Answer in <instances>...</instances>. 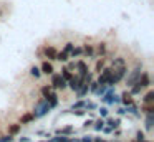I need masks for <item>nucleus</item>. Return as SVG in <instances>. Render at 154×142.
I'll return each mask as SVG.
<instances>
[{
    "label": "nucleus",
    "mask_w": 154,
    "mask_h": 142,
    "mask_svg": "<svg viewBox=\"0 0 154 142\" xmlns=\"http://www.w3.org/2000/svg\"><path fill=\"white\" fill-rule=\"evenodd\" d=\"M75 71L78 73L76 76L85 78V76L90 73V68H88V65H86V61H85V59H78V61H76V66H75Z\"/></svg>",
    "instance_id": "39448f33"
},
{
    "label": "nucleus",
    "mask_w": 154,
    "mask_h": 142,
    "mask_svg": "<svg viewBox=\"0 0 154 142\" xmlns=\"http://www.w3.org/2000/svg\"><path fill=\"white\" fill-rule=\"evenodd\" d=\"M42 53H43V56H45V58H48V61H51V63H53L55 59H57V53H58V50L55 48L53 45H47V46H43Z\"/></svg>",
    "instance_id": "20e7f679"
},
{
    "label": "nucleus",
    "mask_w": 154,
    "mask_h": 142,
    "mask_svg": "<svg viewBox=\"0 0 154 142\" xmlns=\"http://www.w3.org/2000/svg\"><path fill=\"white\" fill-rule=\"evenodd\" d=\"M30 74L33 76L35 79H38L42 76V71H40V68H38V66H32L30 68Z\"/></svg>",
    "instance_id": "cd10ccee"
},
{
    "label": "nucleus",
    "mask_w": 154,
    "mask_h": 142,
    "mask_svg": "<svg viewBox=\"0 0 154 142\" xmlns=\"http://www.w3.org/2000/svg\"><path fill=\"white\" fill-rule=\"evenodd\" d=\"M104 125H108V127H111L114 131V129H118L121 125V119L119 117H116V119H113V117H106L104 119Z\"/></svg>",
    "instance_id": "2eb2a0df"
},
{
    "label": "nucleus",
    "mask_w": 154,
    "mask_h": 142,
    "mask_svg": "<svg viewBox=\"0 0 154 142\" xmlns=\"http://www.w3.org/2000/svg\"><path fill=\"white\" fill-rule=\"evenodd\" d=\"M139 111L143 112L144 116L146 114H154V104H141Z\"/></svg>",
    "instance_id": "5701e85b"
},
{
    "label": "nucleus",
    "mask_w": 154,
    "mask_h": 142,
    "mask_svg": "<svg viewBox=\"0 0 154 142\" xmlns=\"http://www.w3.org/2000/svg\"><path fill=\"white\" fill-rule=\"evenodd\" d=\"M98 86H100V84H98L96 81H93L90 86H88V92H93V94H94V92H96V89H98Z\"/></svg>",
    "instance_id": "c9c22d12"
},
{
    "label": "nucleus",
    "mask_w": 154,
    "mask_h": 142,
    "mask_svg": "<svg viewBox=\"0 0 154 142\" xmlns=\"http://www.w3.org/2000/svg\"><path fill=\"white\" fill-rule=\"evenodd\" d=\"M47 99V102H48V106H50V109H55L58 106V94L55 92V89L51 91V94L48 96V98H45Z\"/></svg>",
    "instance_id": "dca6fc26"
},
{
    "label": "nucleus",
    "mask_w": 154,
    "mask_h": 142,
    "mask_svg": "<svg viewBox=\"0 0 154 142\" xmlns=\"http://www.w3.org/2000/svg\"><path fill=\"white\" fill-rule=\"evenodd\" d=\"M81 48H83V56L85 58H94V45L85 43V45H81Z\"/></svg>",
    "instance_id": "9b49d317"
},
{
    "label": "nucleus",
    "mask_w": 154,
    "mask_h": 142,
    "mask_svg": "<svg viewBox=\"0 0 154 142\" xmlns=\"http://www.w3.org/2000/svg\"><path fill=\"white\" fill-rule=\"evenodd\" d=\"M98 106L94 104V102H91V101H86L85 102V111H93V109H96Z\"/></svg>",
    "instance_id": "f704fd0d"
},
{
    "label": "nucleus",
    "mask_w": 154,
    "mask_h": 142,
    "mask_svg": "<svg viewBox=\"0 0 154 142\" xmlns=\"http://www.w3.org/2000/svg\"><path fill=\"white\" fill-rule=\"evenodd\" d=\"M68 142H81V140H80V139H71L70 137V140H68Z\"/></svg>",
    "instance_id": "49530a36"
},
{
    "label": "nucleus",
    "mask_w": 154,
    "mask_h": 142,
    "mask_svg": "<svg viewBox=\"0 0 154 142\" xmlns=\"http://www.w3.org/2000/svg\"><path fill=\"white\" fill-rule=\"evenodd\" d=\"M78 56H83V48H81V45H78V46H75L73 48V51L70 53V58H78Z\"/></svg>",
    "instance_id": "393cba45"
},
{
    "label": "nucleus",
    "mask_w": 154,
    "mask_h": 142,
    "mask_svg": "<svg viewBox=\"0 0 154 142\" xmlns=\"http://www.w3.org/2000/svg\"><path fill=\"white\" fill-rule=\"evenodd\" d=\"M123 66H128L126 59L123 56H116V58H111V68L116 69V68H123Z\"/></svg>",
    "instance_id": "ddd939ff"
},
{
    "label": "nucleus",
    "mask_w": 154,
    "mask_h": 142,
    "mask_svg": "<svg viewBox=\"0 0 154 142\" xmlns=\"http://www.w3.org/2000/svg\"><path fill=\"white\" fill-rule=\"evenodd\" d=\"M42 71V74H53L55 73V66L51 61H48V59H45V61H42V65L38 66Z\"/></svg>",
    "instance_id": "0eeeda50"
},
{
    "label": "nucleus",
    "mask_w": 154,
    "mask_h": 142,
    "mask_svg": "<svg viewBox=\"0 0 154 142\" xmlns=\"http://www.w3.org/2000/svg\"><path fill=\"white\" fill-rule=\"evenodd\" d=\"M48 112H50V106H48L47 99L42 98V99H38V101H37L35 109H33V112H32V114L35 116V119H40V117H43V116H47Z\"/></svg>",
    "instance_id": "f03ea898"
},
{
    "label": "nucleus",
    "mask_w": 154,
    "mask_h": 142,
    "mask_svg": "<svg viewBox=\"0 0 154 142\" xmlns=\"http://www.w3.org/2000/svg\"><path fill=\"white\" fill-rule=\"evenodd\" d=\"M75 127L73 125H66V127H60V129H57V132L55 134L57 135H66V137H70V135H73L75 134Z\"/></svg>",
    "instance_id": "f8f14e48"
},
{
    "label": "nucleus",
    "mask_w": 154,
    "mask_h": 142,
    "mask_svg": "<svg viewBox=\"0 0 154 142\" xmlns=\"http://www.w3.org/2000/svg\"><path fill=\"white\" fill-rule=\"evenodd\" d=\"M73 48H75V43L66 41V43H65V46H63V50H61V51H65V53H68V55H70V53L73 51Z\"/></svg>",
    "instance_id": "7c9ffc66"
},
{
    "label": "nucleus",
    "mask_w": 154,
    "mask_h": 142,
    "mask_svg": "<svg viewBox=\"0 0 154 142\" xmlns=\"http://www.w3.org/2000/svg\"><path fill=\"white\" fill-rule=\"evenodd\" d=\"M98 112H100V117H103V119H106L108 117V107L106 106H101V107H98Z\"/></svg>",
    "instance_id": "473e14b6"
},
{
    "label": "nucleus",
    "mask_w": 154,
    "mask_h": 142,
    "mask_svg": "<svg viewBox=\"0 0 154 142\" xmlns=\"http://www.w3.org/2000/svg\"><path fill=\"white\" fill-rule=\"evenodd\" d=\"M141 71H143V65H141V63H137L131 71H128L126 78H124V83H126L128 89H129L134 83H137V79H139V76H141Z\"/></svg>",
    "instance_id": "f257e3e1"
},
{
    "label": "nucleus",
    "mask_w": 154,
    "mask_h": 142,
    "mask_svg": "<svg viewBox=\"0 0 154 142\" xmlns=\"http://www.w3.org/2000/svg\"><path fill=\"white\" fill-rule=\"evenodd\" d=\"M68 59H70V55L65 51H58L57 53V59L55 61H61V63H68Z\"/></svg>",
    "instance_id": "a878e982"
},
{
    "label": "nucleus",
    "mask_w": 154,
    "mask_h": 142,
    "mask_svg": "<svg viewBox=\"0 0 154 142\" xmlns=\"http://www.w3.org/2000/svg\"><path fill=\"white\" fill-rule=\"evenodd\" d=\"M12 139H14V135L5 134V135H2V137H0V142H12Z\"/></svg>",
    "instance_id": "e433bc0d"
},
{
    "label": "nucleus",
    "mask_w": 154,
    "mask_h": 142,
    "mask_svg": "<svg viewBox=\"0 0 154 142\" xmlns=\"http://www.w3.org/2000/svg\"><path fill=\"white\" fill-rule=\"evenodd\" d=\"M71 114H75V116H85V114H86V111H85V109H73V111H71Z\"/></svg>",
    "instance_id": "4c0bfd02"
},
{
    "label": "nucleus",
    "mask_w": 154,
    "mask_h": 142,
    "mask_svg": "<svg viewBox=\"0 0 154 142\" xmlns=\"http://www.w3.org/2000/svg\"><path fill=\"white\" fill-rule=\"evenodd\" d=\"M22 132V124H18V122H14V124H8V127H7V134H10V135H18Z\"/></svg>",
    "instance_id": "4468645a"
},
{
    "label": "nucleus",
    "mask_w": 154,
    "mask_h": 142,
    "mask_svg": "<svg viewBox=\"0 0 154 142\" xmlns=\"http://www.w3.org/2000/svg\"><path fill=\"white\" fill-rule=\"evenodd\" d=\"M131 142H136V140H131Z\"/></svg>",
    "instance_id": "8fccbe9b"
},
{
    "label": "nucleus",
    "mask_w": 154,
    "mask_h": 142,
    "mask_svg": "<svg viewBox=\"0 0 154 142\" xmlns=\"http://www.w3.org/2000/svg\"><path fill=\"white\" fill-rule=\"evenodd\" d=\"M93 121H94V119H88V121H85V124H83V127H85V129H88V127H91V125H93Z\"/></svg>",
    "instance_id": "ea45409f"
},
{
    "label": "nucleus",
    "mask_w": 154,
    "mask_h": 142,
    "mask_svg": "<svg viewBox=\"0 0 154 142\" xmlns=\"http://www.w3.org/2000/svg\"><path fill=\"white\" fill-rule=\"evenodd\" d=\"M80 140H81V142H93V137H91V135H83Z\"/></svg>",
    "instance_id": "a19ab883"
},
{
    "label": "nucleus",
    "mask_w": 154,
    "mask_h": 142,
    "mask_svg": "<svg viewBox=\"0 0 154 142\" xmlns=\"http://www.w3.org/2000/svg\"><path fill=\"white\" fill-rule=\"evenodd\" d=\"M106 89H108V86H106V84H100V86H98V89H96V92H94V94H96L98 98H101V96H103L104 92H106Z\"/></svg>",
    "instance_id": "2f4dec72"
},
{
    "label": "nucleus",
    "mask_w": 154,
    "mask_h": 142,
    "mask_svg": "<svg viewBox=\"0 0 154 142\" xmlns=\"http://www.w3.org/2000/svg\"><path fill=\"white\" fill-rule=\"evenodd\" d=\"M104 66H106V59H104V56L103 58H96V65H94V71L93 73L100 74V73L104 69Z\"/></svg>",
    "instance_id": "6ab92c4d"
},
{
    "label": "nucleus",
    "mask_w": 154,
    "mask_h": 142,
    "mask_svg": "<svg viewBox=\"0 0 154 142\" xmlns=\"http://www.w3.org/2000/svg\"><path fill=\"white\" fill-rule=\"evenodd\" d=\"M50 86L53 89H61L63 91V89L68 88V83L61 78L60 73H53V74H50Z\"/></svg>",
    "instance_id": "7ed1b4c3"
},
{
    "label": "nucleus",
    "mask_w": 154,
    "mask_h": 142,
    "mask_svg": "<svg viewBox=\"0 0 154 142\" xmlns=\"http://www.w3.org/2000/svg\"><path fill=\"white\" fill-rule=\"evenodd\" d=\"M119 98H121V104H123L124 107H128V106L134 104V99H133L134 96H131V94H129V91H124L123 94L119 96Z\"/></svg>",
    "instance_id": "9d476101"
},
{
    "label": "nucleus",
    "mask_w": 154,
    "mask_h": 142,
    "mask_svg": "<svg viewBox=\"0 0 154 142\" xmlns=\"http://www.w3.org/2000/svg\"><path fill=\"white\" fill-rule=\"evenodd\" d=\"M35 121V116L32 114V112H23V114L20 116V121H18V124L25 125V124H30V122Z\"/></svg>",
    "instance_id": "f3484780"
},
{
    "label": "nucleus",
    "mask_w": 154,
    "mask_h": 142,
    "mask_svg": "<svg viewBox=\"0 0 154 142\" xmlns=\"http://www.w3.org/2000/svg\"><path fill=\"white\" fill-rule=\"evenodd\" d=\"M134 140H136V142H144V140H146V132L139 129V131L136 132V137H134Z\"/></svg>",
    "instance_id": "c756f323"
},
{
    "label": "nucleus",
    "mask_w": 154,
    "mask_h": 142,
    "mask_svg": "<svg viewBox=\"0 0 154 142\" xmlns=\"http://www.w3.org/2000/svg\"><path fill=\"white\" fill-rule=\"evenodd\" d=\"M60 74H61V78H63L66 83H68V81H70V79L75 76V74H73V71H70V69H68L66 66H63V68H61V73H60Z\"/></svg>",
    "instance_id": "412c9836"
},
{
    "label": "nucleus",
    "mask_w": 154,
    "mask_h": 142,
    "mask_svg": "<svg viewBox=\"0 0 154 142\" xmlns=\"http://www.w3.org/2000/svg\"><path fill=\"white\" fill-rule=\"evenodd\" d=\"M118 116H124V114H126V107H118Z\"/></svg>",
    "instance_id": "37998d69"
},
{
    "label": "nucleus",
    "mask_w": 154,
    "mask_h": 142,
    "mask_svg": "<svg viewBox=\"0 0 154 142\" xmlns=\"http://www.w3.org/2000/svg\"><path fill=\"white\" fill-rule=\"evenodd\" d=\"M85 99H78L76 102H73V106H71V109L70 111H73V109H85Z\"/></svg>",
    "instance_id": "c85d7f7f"
},
{
    "label": "nucleus",
    "mask_w": 154,
    "mask_h": 142,
    "mask_svg": "<svg viewBox=\"0 0 154 142\" xmlns=\"http://www.w3.org/2000/svg\"><path fill=\"white\" fill-rule=\"evenodd\" d=\"M103 142H106V140H103Z\"/></svg>",
    "instance_id": "3c124183"
},
{
    "label": "nucleus",
    "mask_w": 154,
    "mask_h": 142,
    "mask_svg": "<svg viewBox=\"0 0 154 142\" xmlns=\"http://www.w3.org/2000/svg\"><path fill=\"white\" fill-rule=\"evenodd\" d=\"M111 71H113L111 66H104V69L100 73V76H98V79H96L98 84H106L108 79H109V76H111Z\"/></svg>",
    "instance_id": "423d86ee"
},
{
    "label": "nucleus",
    "mask_w": 154,
    "mask_h": 142,
    "mask_svg": "<svg viewBox=\"0 0 154 142\" xmlns=\"http://www.w3.org/2000/svg\"><path fill=\"white\" fill-rule=\"evenodd\" d=\"M137 83H139L141 86H143V89H146V88H149L152 83H151V76H149V73L147 71H141V76H139V79H137Z\"/></svg>",
    "instance_id": "1a4fd4ad"
},
{
    "label": "nucleus",
    "mask_w": 154,
    "mask_h": 142,
    "mask_svg": "<svg viewBox=\"0 0 154 142\" xmlns=\"http://www.w3.org/2000/svg\"><path fill=\"white\" fill-rule=\"evenodd\" d=\"M51 140L53 142H68L70 137H66V135H57V137H51Z\"/></svg>",
    "instance_id": "72a5a7b5"
},
{
    "label": "nucleus",
    "mask_w": 154,
    "mask_h": 142,
    "mask_svg": "<svg viewBox=\"0 0 154 142\" xmlns=\"http://www.w3.org/2000/svg\"><path fill=\"white\" fill-rule=\"evenodd\" d=\"M144 129L147 132H151L154 129V114H146V119H144Z\"/></svg>",
    "instance_id": "a211bd4d"
},
{
    "label": "nucleus",
    "mask_w": 154,
    "mask_h": 142,
    "mask_svg": "<svg viewBox=\"0 0 154 142\" xmlns=\"http://www.w3.org/2000/svg\"><path fill=\"white\" fill-rule=\"evenodd\" d=\"M101 132H104V134H111V132H113V129L108 127V125H104V127L101 129Z\"/></svg>",
    "instance_id": "79ce46f5"
},
{
    "label": "nucleus",
    "mask_w": 154,
    "mask_h": 142,
    "mask_svg": "<svg viewBox=\"0 0 154 142\" xmlns=\"http://www.w3.org/2000/svg\"><path fill=\"white\" fill-rule=\"evenodd\" d=\"M81 84H83V78H80V76H76V74H75L70 81H68V88H70L73 92H76L78 89H80Z\"/></svg>",
    "instance_id": "6e6552de"
},
{
    "label": "nucleus",
    "mask_w": 154,
    "mask_h": 142,
    "mask_svg": "<svg viewBox=\"0 0 154 142\" xmlns=\"http://www.w3.org/2000/svg\"><path fill=\"white\" fill-rule=\"evenodd\" d=\"M93 142H103V139H101V137H94Z\"/></svg>",
    "instance_id": "a18cd8bd"
},
{
    "label": "nucleus",
    "mask_w": 154,
    "mask_h": 142,
    "mask_svg": "<svg viewBox=\"0 0 154 142\" xmlns=\"http://www.w3.org/2000/svg\"><path fill=\"white\" fill-rule=\"evenodd\" d=\"M126 114H133V116H136V117H139V106L137 104H131V106H128L126 107Z\"/></svg>",
    "instance_id": "4be33fe9"
},
{
    "label": "nucleus",
    "mask_w": 154,
    "mask_h": 142,
    "mask_svg": "<svg viewBox=\"0 0 154 142\" xmlns=\"http://www.w3.org/2000/svg\"><path fill=\"white\" fill-rule=\"evenodd\" d=\"M144 142H151V140H147V139H146V140H144Z\"/></svg>",
    "instance_id": "09e8293b"
},
{
    "label": "nucleus",
    "mask_w": 154,
    "mask_h": 142,
    "mask_svg": "<svg viewBox=\"0 0 154 142\" xmlns=\"http://www.w3.org/2000/svg\"><path fill=\"white\" fill-rule=\"evenodd\" d=\"M20 142H30V139L28 137H20Z\"/></svg>",
    "instance_id": "c03bdc74"
},
{
    "label": "nucleus",
    "mask_w": 154,
    "mask_h": 142,
    "mask_svg": "<svg viewBox=\"0 0 154 142\" xmlns=\"http://www.w3.org/2000/svg\"><path fill=\"white\" fill-rule=\"evenodd\" d=\"M93 125H94V131L96 132H101V129L104 127V119L100 117V119H96V121H93Z\"/></svg>",
    "instance_id": "bb28decb"
},
{
    "label": "nucleus",
    "mask_w": 154,
    "mask_h": 142,
    "mask_svg": "<svg viewBox=\"0 0 154 142\" xmlns=\"http://www.w3.org/2000/svg\"><path fill=\"white\" fill-rule=\"evenodd\" d=\"M51 91H53V88H51L50 84L42 86V88H40V94H42V98H48V96L51 94Z\"/></svg>",
    "instance_id": "b1692460"
},
{
    "label": "nucleus",
    "mask_w": 154,
    "mask_h": 142,
    "mask_svg": "<svg viewBox=\"0 0 154 142\" xmlns=\"http://www.w3.org/2000/svg\"><path fill=\"white\" fill-rule=\"evenodd\" d=\"M141 101H143V104H154V91L152 89H149V91L143 96Z\"/></svg>",
    "instance_id": "aec40b11"
},
{
    "label": "nucleus",
    "mask_w": 154,
    "mask_h": 142,
    "mask_svg": "<svg viewBox=\"0 0 154 142\" xmlns=\"http://www.w3.org/2000/svg\"><path fill=\"white\" fill-rule=\"evenodd\" d=\"M75 66H76V61H75V59H73V61H70V63H68V65H66V68L70 69V71H75Z\"/></svg>",
    "instance_id": "58836bf2"
},
{
    "label": "nucleus",
    "mask_w": 154,
    "mask_h": 142,
    "mask_svg": "<svg viewBox=\"0 0 154 142\" xmlns=\"http://www.w3.org/2000/svg\"><path fill=\"white\" fill-rule=\"evenodd\" d=\"M42 142H53L51 139H47V140H42Z\"/></svg>",
    "instance_id": "de8ad7c7"
}]
</instances>
